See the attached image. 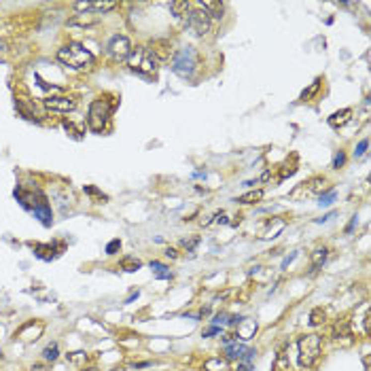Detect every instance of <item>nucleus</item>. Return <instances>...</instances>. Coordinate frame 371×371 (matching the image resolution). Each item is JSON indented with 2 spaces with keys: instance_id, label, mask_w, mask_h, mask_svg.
<instances>
[{
  "instance_id": "nucleus-1",
  "label": "nucleus",
  "mask_w": 371,
  "mask_h": 371,
  "mask_svg": "<svg viewBox=\"0 0 371 371\" xmlns=\"http://www.w3.org/2000/svg\"><path fill=\"white\" fill-rule=\"evenodd\" d=\"M58 60L64 66L73 68V70H85L93 66V55L91 51H87L83 45L78 43H68L62 49H58Z\"/></svg>"
},
{
  "instance_id": "nucleus-2",
  "label": "nucleus",
  "mask_w": 371,
  "mask_h": 371,
  "mask_svg": "<svg viewBox=\"0 0 371 371\" xmlns=\"http://www.w3.org/2000/svg\"><path fill=\"white\" fill-rule=\"evenodd\" d=\"M128 66L140 74L153 76V74H157V70H159V60H157L151 53V49H147V47H136V49H132V53L128 55Z\"/></svg>"
},
{
  "instance_id": "nucleus-3",
  "label": "nucleus",
  "mask_w": 371,
  "mask_h": 371,
  "mask_svg": "<svg viewBox=\"0 0 371 371\" xmlns=\"http://www.w3.org/2000/svg\"><path fill=\"white\" fill-rule=\"evenodd\" d=\"M322 342L318 335H303L299 339V365L301 367H312L320 357Z\"/></svg>"
},
{
  "instance_id": "nucleus-4",
  "label": "nucleus",
  "mask_w": 371,
  "mask_h": 371,
  "mask_svg": "<svg viewBox=\"0 0 371 371\" xmlns=\"http://www.w3.org/2000/svg\"><path fill=\"white\" fill-rule=\"evenodd\" d=\"M195 66H197V53H195L193 47H185V49H180L174 55V60H172V70H174L178 76H183V78L193 76Z\"/></svg>"
},
{
  "instance_id": "nucleus-5",
  "label": "nucleus",
  "mask_w": 371,
  "mask_h": 371,
  "mask_svg": "<svg viewBox=\"0 0 371 371\" xmlns=\"http://www.w3.org/2000/svg\"><path fill=\"white\" fill-rule=\"evenodd\" d=\"M110 110H113V106L108 104V100H93L91 104H89V113H87V123H89V128L93 132H102L106 128V123H108V117H110Z\"/></svg>"
},
{
  "instance_id": "nucleus-6",
  "label": "nucleus",
  "mask_w": 371,
  "mask_h": 371,
  "mask_svg": "<svg viewBox=\"0 0 371 371\" xmlns=\"http://www.w3.org/2000/svg\"><path fill=\"white\" fill-rule=\"evenodd\" d=\"M187 26H189V30H191L195 36H204V34L210 32L212 19H210V15H208L206 11L197 6V9L189 11V15H187Z\"/></svg>"
},
{
  "instance_id": "nucleus-7",
  "label": "nucleus",
  "mask_w": 371,
  "mask_h": 371,
  "mask_svg": "<svg viewBox=\"0 0 371 371\" xmlns=\"http://www.w3.org/2000/svg\"><path fill=\"white\" fill-rule=\"evenodd\" d=\"M108 53L113 55L115 60H128V55L132 53V43H130V38L128 36H123V34H115L113 38L108 41Z\"/></svg>"
},
{
  "instance_id": "nucleus-8",
  "label": "nucleus",
  "mask_w": 371,
  "mask_h": 371,
  "mask_svg": "<svg viewBox=\"0 0 371 371\" xmlns=\"http://www.w3.org/2000/svg\"><path fill=\"white\" fill-rule=\"evenodd\" d=\"M43 104H45V108L55 110V113H73L76 108V100L68 98V96H55V98H47Z\"/></svg>"
},
{
  "instance_id": "nucleus-9",
  "label": "nucleus",
  "mask_w": 371,
  "mask_h": 371,
  "mask_svg": "<svg viewBox=\"0 0 371 371\" xmlns=\"http://www.w3.org/2000/svg\"><path fill=\"white\" fill-rule=\"evenodd\" d=\"M248 348L244 344H238V339H231V337H225V354L227 359H244L246 357Z\"/></svg>"
},
{
  "instance_id": "nucleus-10",
  "label": "nucleus",
  "mask_w": 371,
  "mask_h": 371,
  "mask_svg": "<svg viewBox=\"0 0 371 371\" xmlns=\"http://www.w3.org/2000/svg\"><path fill=\"white\" fill-rule=\"evenodd\" d=\"M350 117H352V108H342V110H337V113H333L327 119V123L331 125V128H344L346 123L350 121Z\"/></svg>"
},
{
  "instance_id": "nucleus-11",
  "label": "nucleus",
  "mask_w": 371,
  "mask_h": 371,
  "mask_svg": "<svg viewBox=\"0 0 371 371\" xmlns=\"http://www.w3.org/2000/svg\"><path fill=\"white\" fill-rule=\"evenodd\" d=\"M74 6H76L78 11H96V13H104V11L115 9L117 2H76Z\"/></svg>"
},
{
  "instance_id": "nucleus-12",
  "label": "nucleus",
  "mask_w": 371,
  "mask_h": 371,
  "mask_svg": "<svg viewBox=\"0 0 371 371\" xmlns=\"http://www.w3.org/2000/svg\"><path fill=\"white\" fill-rule=\"evenodd\" d=\"M197 6L206 11V13L210 15V19H212V17H215V19H221V17H223V9H225L223 2H215V0H204V2H200Z\"/></svg>"
},
{
  "instance_id": "nucleus-13",
  "label": "nucleus",
  "mask_w": 371,
  "mask_h": 371,
  "mask_svg": "<svg viewBox=\"0 0 371 371\" xmlns=\"http://www.w3.org/2000/svg\"><path fill=\"white\" fill-rule=\"evenodd\" d=\"M32 210H34V217L43 221V225H51V208H49V204L45 202V197H41V202H38Z\"/></svg>"
},
{
  "instance_id": "nucleus-14",
  "label": "nucleus",
  "mask_w": 371,
  "mask_h": 371,
  "mask_svg": "<svg viewBox=\"0 0 371 371\" xmlns=\"http://www.w3.org/2000/svg\"><path fill=\"white\" fill-rule=\"evenodd\" d=\"M257 333V322L255 320H240V325H238V337L240 339H250V337H255Z\"/></svg>"
},
{
  "instance_id": "nucleus-15",
  "label": "nucleus",
  "mask_w": 371,
  "mask_h": 371,
  "mask_svg": "<svg viewBox=\"0 0 371 371\" xmlns=\"http://www.w3.org/2000/svg\"><path fill=\"white\" fill-rule=\"evenodd\" d=\"M170 9L172 13H174V17H185L187 19V15L189 11H191V2H187V0H174V2H170Z\"/></svg>"
},
{
  "instance_id": "nucleus-16",
  "label": "nucleus",
  "mask_w": 371,
  "mask_h": 371,
  "mask_svg": "<svg viewBox=\"0 0 371 371\" xmlns=\"http://www.w3.org/2000/svg\"><path fill=\"white\" fill-rule=\"evenodd\" d=\"M327 248H316V250H314L312 252V272H316L318 270V267L322 265V263H325V259H327Z\"/></svg>"
},
{
  "instance_id": "nucleus-17",
  "label": "nucleus",
  "mask_w": 371,
  "mask_h": 371,
  "mask_svg": "<svg viewBox=\"0 0 371 371\" xmlns=\"http://www.w3.org/2000/svg\"><path fill=\"white\" fill-rule=\"evenodd\" d=\"M261 200H263V191H261V189L250 191V193H244V195L238 197L240 204H257V202H261Z\"/></svg>"
},
{
  "instance_id": "nucleus-18",
  "label": "nucleus",
  "mask_w": 371,
  "mask_h": 371,
  "mask_svg": "<svg viewBox=\"0 0 371 371\" xmlns=\"http://www.w3.org/2000/svg\"><path fill=\"white\" fill-rule=\"evenodd\" d=\"M98 21V15L96 13H87V15H76L74 19H70V26L73 23H81V26H93Z\"/></svg>"
},
{
  "instance_id": "nucleus-19",
  "label": "nucleus",
  "mask_w": 371,
  "mask_h": 371,
  "mask_svg": "<svg viewBox=\"0 0 371 371\" xmlns=\"http://www.w3.org/2000/svg\"><path fill=\"white\" fill-rule=\"evenodd\" d=\"M151 270L155 272L157 278H161V280H168V278H172L170 270H168V267H165L163 263H159V261H151Z\"/></svg>"
},
{
  "instance_id": "nucleus-20",
  "label": "nucleus",
  "mask_w": 371,
  "mask_h": 371,
  "mask_svg": "<svg viewBox=\"0 0 371 371\" xmlns=\"http://www.w3.org/2000/svg\"><path fill=\"white\" fill-rule=\"evenodd\" d=\"M140 267H142V263L138 261V259H134V257L121 259V270H125V272H136V270H140Z\"/></svg>"
},
{
  "instance_id": "nucleus-21",
  "label": "nucleus",
  "mask_w": 371,
  "mask_h": 371,
  "mask_svg": "<svg viewBox=\"0 0 371 371\" xmlns=\"http://www.w3.org/2000/svg\"><path fill=\"white\" fill-rule=\"evenodd\" d=\"M206 367L208 371H227V361H221V359H210L206 361Z\"/></svg>"
},
{
  "instance_id": "nucleus-22",
  "label": "nucleus",
  "mask_w": 371,
  "mask_h": 371,
  "mask_svg": "<svg viewBox=\"0 0 371 371\" xmlns=\"http://www.w3.org/2000/svg\"><path fill=\"white\" fill-rule=\"evenodd\" d=\"M60 357V348H58V344H49V346H47V348L43 350V359L45 361H55V359H58Z\"/></svg>"
},
{
  "instance_id": "nucleus-23",
  "label": "nucleus",
  "mask_w": 371,
  "mask_h": 371,
  "mask_svg": "<svg viewBox=\"0 0 371 371\" xmlns=\"http://www.w3.org/2000/svg\"><path fill=\"white\" fill-rule=\"evenodd\" d=\"M66 359H68V363H73V365H81V363L87 361V354L85 352H70V354H66Z\"/></svg>"
},
{
  "instance_id": "nucleus-24",
  "label": "nucleus",
  "mask_w": 371,
  "mask_h": 371,
  "mask_svg": "<svg viewBox=\"0 0 371 371\" xmlns=\"http://www.w3.org/2000/svg\"><path fill=\"white\" fill-rule=\"evenodd\" d=\"M325 320V312L320 310V307H316V310H312V314H310V325H320V322Z\"/></svg>"
},
{
  "instance_id": "nucleus-25",
  "label": "nucleus",
  "mask_w": 371,
  "mask_h": 371,
  "mask_svg": "<svg viewBox=\"0 0 371 371\" xmlns=\"http://www.w3.org/2000/svg\"><path fill=\"white\" fill-rule=\"evenodd\" d=\"M318 87H320V78H316V81H314V83L310 85V87H307V89L301 93V100H310V98L314 96V93L318 91Z\"/></svg>"
},
{
  "instance_id": "nucleus-26",
  "label": "nucleus",
  "mask_w": 371,
  "mask_h": 371,
  "mask_svg": "<svg viewBox=\"0 0 371 371\" xmlns=\"http://www.w3.org/2000/svg\"><path fill=\"white\" fill-rule=\"evenodd\" d=\"M333 200H335V191H329V193H325V195H320V202H318V206H320V208H325V206H331V204H333Z\"/></svg>"
},
{
  "instance_id": "nucleus-27",
  "label": "nucleus",
  "mask_w": 371,
  "mask_h": 371,
  "mask_svg": "<svg viewBox=\"0 0 371 371\" xmlns=\"http://www.w3.org/2000/svg\"><path fill=\"white\" fill-rule=\"evenodd\" d=\"M367 147H369V140H367V138H365V140H361V142H359V147L354 148V157H363V155H365Z\"/></svg>"
},
{
  "instance_id": "nucleus-28",
  "label": "nucleus",
  "mask_w": 371,
  "mask_h": 371,
  "mask_svg": "<svg viewBox=\"0 0 371 371\" xmlns=\"http://www.w3.org/2000/svg\"><path fill=\"white\" fill-rule=\"evenodd\" d=\"M121 248V242L119 240H113V242H108V246H106V255H115L117 250Z\"/></svg>"
},
{
  "instance_id": "nucleus-29",
  "label": "nucleus",
  "mask_w": 371,
  "mask_h": 371,
  "mask_svg": "<svg viewBox=\"0 0 371 371\" xmlns=\"http://www.w3.org/2000/svg\"><path fill=\"white\" fill-rule=\"evenodd\" d=\"M344 163H346V155H344L342 151H339V153L333 157V168H342Z\"/></svg>"
},
{
  "instance_id": "nucleus-30",
  "label": "nucleus",
  "mask_w": 371,
  "mask_h": 371,
  "mask_svg": "<svg viewBox=\"0 0 371 371\" xmlns=\"http://www.w3.org/2000/svg\"><path fill=\"white\" fill-rule=\"evenodd\" d=\"M85 193H89V195H98L100 200H106V195H102L98 189H93V187H85Z\"/></svg>"
},
{
  "instance_id": "nucleus-31",
  "label": "nucleus",
  "mask_w": 371,
  "mask_h": 371,
  "mask_svg": "<svg viewBox=\"0 0 371 371\" xmlns=\"http://www.w3.org/2000/svg\"><path fill=\"white\" fill-rule=\"evenodd\" d=\"M217 333H221V329L219 327H210L208 331H204V337H210V335H217Z\"/></svg>"
},
{
  "instance_id": "nucleus-32",
  "label": "nucleus",
  "mask_w": 371,
  "mask_h": 371,
  "mask_svg": "<svg viewBox=\"0 0 371 371\" xmlns=\"http://www.w3.org/2000/svg\"><path fill=\"white\" fill-rule=\"evenodd\" d=\"M195 244H197V238H191V240L185 238V240H183V246H185V248H193Z\"/></svg>"
},
{
  "instance_id": "nucleus-33",
  "label": "nucleus",
  "mask_w": 371,
  "mask_h": 371,
  "mask_svg": "<svg viewBox=\"0 0 371 371\" xmlns=\"http://www.w3.org/2000/svg\"><path fill=\"white\" fill-rule=\"evenodd\" d=\"M333 217H335V212H329L327 217H322V219H316V223H327V221H329V219H333Z\"/></svg>"
},
{
  "instance_id": "nucleus-34",
  "label": "nucleus",
  "mask_w": 371,
  "mask_h": 371,
  "mask_svg": "<svg viewBox=\"0 0 371 371\" xmlns=\"http://www.w3.org/2000/svg\"><path fill=\"white\" fill-rule=\"evenodd\" d=\"M165 255H168L170 259H176V257H178V252H176L174 248H168V250H165Z\"/></svg>"
},
{
  "instance_id": "nucleus-35",
  "label": "nucleus",
  "mask_w": 371,
  "mask_h": 371,
  "mask_svg": "<svg viewBox=\"0 0 371 371\" xmlns=\"http://www.w3.org/2000/svg\"><path fill=\"white\" fill-rule=\"evenodd\" d=\"M295 257H297V252H293V255H291L289 259H284V261H282V267H287V265H289L291 261H293V259H295Z\"/></svg>"
},
{
  "instance_id": "nucleus-36",
  "label": "nucleus",
  "mask_w": 371,
  "mask_h": 371,
  "mask_svg": "<svg viewBox=\"0 0 371 371\" xmlns=\"http://www.w3.org/2000/svg\"><path fill=\"white\" fill-rule=\"evenodd\" d=\"M85 371H98V369H93V367H89V369H85Z\"/></svg>"
}]
</instances>
